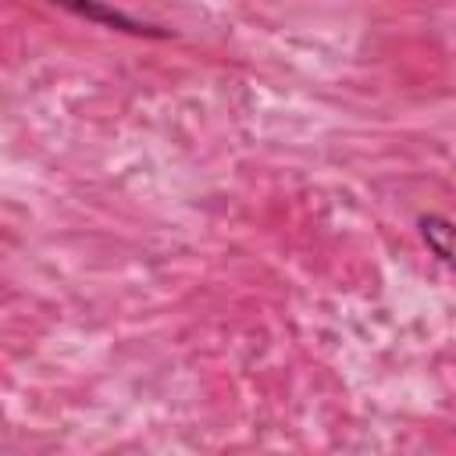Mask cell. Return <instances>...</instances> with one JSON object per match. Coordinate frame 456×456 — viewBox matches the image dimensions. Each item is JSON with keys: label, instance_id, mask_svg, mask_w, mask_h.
<instances>
[{"label": "cell", "instance_id": "1", "mask_svg": "<svg viewBox=\"0 0 456 456\" xmlns=\"http://www.w3.org/2000/svg\"><path fill=\"white\" fill-rule=\"evenodd\" d=\"M50 4H57V7L78 14V18L93 21V25H107V28H121V32H135V36H164V32H157V28H150V25L121 14L118 7H110L103 0H50Z\"/></svg>", "mask_w": 456, "mask_h": 456}, {"label": "cell", "instance_id": "2", "mask_svg": "<svg viewBox=\"0 0 456 456\" xmlns=\"http://www.w3.org/2000/svg\"><path fill=\"white\" fill-rule=\"evenodd\" d=\"M420 228H424V239L435 242V253H438L442 260H449V235H452L449 221L431 214V217H420Z\"/></svg>", "mask_w": 456, "mask_h": 456}]
</instances>
